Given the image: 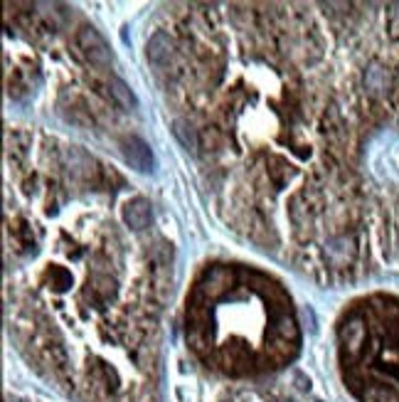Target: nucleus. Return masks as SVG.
Instances as JSON below:
<instances>
[{"label":"nucleus","mask_w":399,"mask_h":402,"mask_svg":"<svg viewBox=\"0 0 399 402\" xmlns=\"http://www.w3.org/2000/svg\"><path fill=\"white\" fill-rule=\"evenodd\" d=\"M76 45L82 50L84 57L91 62L94 67H109L111 65V47H109V42L104 40L99 30L87 25V28L79 30V35H76Z\"/></svg>","instance_id":"obj_1"},{"label":"nucleus","mask_w":399,"mask_h":402,"mask_svg":"<svg viewBox=\"0 0 399 402\" xmlns=\"http://www.w3.org/2000/svg\"><path fill=\"white\" fill-rule=\"evenodd\" d=\"M341 343L350 358L363 355L365 346H367V324L363 316H350L341 328Z\"/></svg>","instance_id":"obj_2"},{"label":"nucleus","mask_w":399,"mask_h":402,"mask_svg":"<svg viewBox=\"0 0 399 402\" xmlns=\"http://www.w3.org/2000/svg\"><path fill=\"white\" fill-rule=\"evenodd\" d=\"M121 148H124V158L129 160L136 171L148 173L153 168V151L143 138H138V136L126 138V141L121 143Z\"/></svg>","instance_id":"obj_3"},{"label":"nucleus","mask_w":399,"mask_h":402,"mask_svg":"<svg viewBox=\"0 0 399 402\" xmlns=\"http://www.w3.org/2000/svg\"><path fill=\"white\" fill-rule=\"evenodd\" d=\"M124 222L131 230L141 232L146 227H151L153 222V207L146 198H133L124 205Z\"/></svg>","instance_id":"obj_4"},{"label":"nucleus","mask_w":399,"mask_h":402,"mask_svg":"<svg viewBox=\"0 0 399 402\" xmlns=\"http://www.w3.org/2000/svg\"><path fill=\"white\" fill-rule=\"evenodd\" d=\"M229 286H232V272H229L227 266H212V269H207L205 272L202 282H200V291L207 294L210 299L222 296Z\"/></svg>","instance_id":"obj_5"},{"label":"nucleus","mask_w":399,"mask_h":402,"mask_svg":"<svg viewBox=\"0 0 399 402\" xmlns=\"http://www.w3.org/2000/svg\"><path fill=\"white\" fill-rule=\"evenodd\" d=\"M146 54L151 59L153 65H168L173 57V40L171 35H165V32H155V35L148 40L146 45Z\"/></svg>","instance_id":"obj_6"},{"label":"nucleus","mask_w":399,"mask_h":402,"mask_svg":"<svg viewBox=\"0 0 399 402\" xmlns=\"http://www.w3.org/2000/svg\"><path fill=\"white\" fill-rule=\"evenodd\" d=\"M365 87L370 94H385L392 87V74L382 65H370L365 72Z\"/></svg>","instance_id":"obj_7"},{"label":"nucleus","mask_w":399,"mask_h":402,"mask_svg":"<svg viewBox=\"0 0 399 402\" xmlns=\"http://www.w3.org/2000/svg\"><path fill=\"white\" fill-rule=\"evenodd\" d=\"M109 89H111V96L116 99V104L121 109H126V112H133V109L138 107V99H136V94L131 92V87L124 82V79L111 77V82H109Z\"/></svg>","instance_id":"obj_8"},{"label":"nucleus","mask_w":399,"mask_h":402,"mask_svg":"<svg viewBox=\"0 0 399 402\" xmlns=\"http://www.w3.org/2000/svg\"><path fill=\"white\" fill-rule=\"evenodd\" d=\"M363 402H399V392L392 385L372 383L363 390Z\"/></svg>","instance_id":"obj_9"},{"label":"nucleus","mask_w":399,"mask_h":402,"mask_svg":"<svg viewBox=\"0 0 399 402\" xmlns=\"http://www.w3.org/2000/svg\"><path fill=\"white\" fill-rule=\"evenodd\" d=\"M173 134H175V138L188 148V151H193V154L197 151V131H195V126L190 124V121H185V118L173 121Z\"/></svg>","instance_id":"obj_10"},{"label":"nucleus","mask_w":399,"mask_h":402,"mask_svg":"<svg viewBox=\"0 0 399 402\" xmlns=\"http://www.w3.org/2000/svg\"><path fill=\"white\" fill-rule=\"evenodd\" d=\"M276 333L283 338V341H291V343H296L299 341V328H296L294 319H288V316H283V319H279V324H276Z\"/></svg>","instance_id":"obj_11"},{"label":"nucleus","mask_w":399,"mask_h":402,"mask_svg":"<svg viewBox=\"0 0 399 402\" xmlns=\"http://www.w3.org/2000/svg\"><path fill=\"white\" fill-rule=\"evenodd\" d=\"M296 383H299V390H311V380H305L301 373H296Z\"/></svg>","instance_id":"obj_12"},{"label":"nucleus","mask_w":399,"mask_h":402,"mask_svg":"<svg viewBox=\"0 0 399 402\" xmlns=\"http://www.w3.org/2000/svg\"><path fill=\"white\" fill-rule=\"evenodd\" d=\"M316 402H318V400H316Z\"/></svg>","instance_id":"obj_13"}]
</instances>
